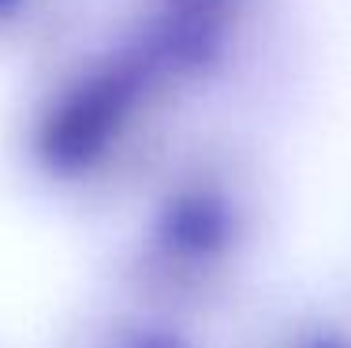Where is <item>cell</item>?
<instances>
[{"mask_svg":"<svg viewBox=\"0 0 351 348\" xmlns=\"http://www.w3.org/2000/svg\"><path fill=\"white\" fill-rule=\"evenodd\" d=\"M131 348H180V345H172L169 337H146V341H138V345H131Z\"/></svg>","mask_w":351,"mask_h":348,"instance_id":"6da1fadb","label":"cell"}]
</instances>
